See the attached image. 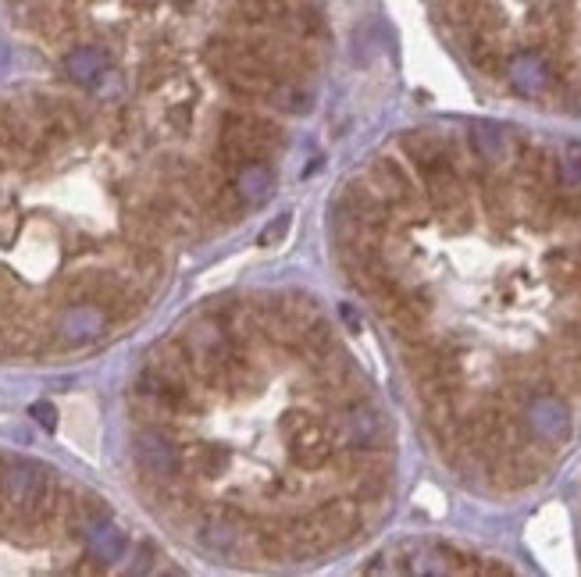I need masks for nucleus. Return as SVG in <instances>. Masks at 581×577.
Segmentation results:
<instances>
[{
  "instance_id": "nucleus-1",
  "label": "nucleus",
  "mask_w": 581,
  "mask_h": 577,
  "mask_svg": "<svg viewBox=\"0 0 581 577\" xmlns=\"http://www.w3.org/2000/svg\"><path fill=\"white\" fill-rule=\"evenodd\" d=\"M175 339L186 350L189 364H193V371H197V378L204 385H211L218 378V371L225 367V360L232 353V335L225 332V325H221L211 310L197 314L189 325H182Z\"/></svg>"
},
{
  "instance_id": "nucleus-2",
  "label": "nucleus",
  "mask_w": 581,
  "mask_h": 577,
  "mask_svg": "<svg viewBox=\"0 0 581 577\" xmlns=\"http://www.w3.org/2000/svg\"><path fill=\"white\" fill-rule=\"evenodd\" d=\"M50 503V471L33 460H8L0 456V506L18 517H36Z\"/></svg>"
},
{
  "instance_id": "nucleus-3",
  "label": "nucleus",
  "mask_w": 581,
  "mask_h": 577,
  "mask_svg": "<svg viewBox=\"0 0 581 577\" xmlns=\"http://www.w3.org/2000/svg\"><path fill=\"white\" fill-rule=\"evenodd\" d=\"M282 435H286V446L293 464L303 467V471H321L336 460V431L325 417H311V414H289L282 421Z\"/></svg>"
},
{
  "instance_id": "nucleus-4",
  "label": "nucleus",
  "mask_w": 581,
  "mask_h": 577,
  "mask_svg": "<svg viewBox=\"0 0 581 577\" xmlns=\"http://www.w3.org/2000/svg\"><path fill=\"white\" fill-rule=\"evenodd\" d=\"M328 424H332L336 442L343 449H393L389 446V424H385L382 410L368 396L339 403L336 417Z\"/></svg>"
},
{
  "instance_id": "nucleus-5",
  "label": "nucleus",
  "mask_w": 581,
  "mask_h": 577,
  "mask_svg": "<svg viewBox=\"0 0 581 577\" xmlns=\"http://www.w3.org/2000/svg\"><path fill=\"white\" fill-rule=\"evenodd\" d=\"M524 428L532 435V442L546 449H560L571 435V417L560 392H539L524 403Z\"/></svg>"
},
{
  "instance_id": "nucleus-6",
  "label": "nucleus",
  "mask_w": 581,
  "mask_h": 577,
  "mask_svg": "<svg viewBox=\"0 0 581 577\" xmlns=\"http://www.w3.org/2000/svg\"><path fill=\"white\" fill-rule=\"evenodd\" d=\"M132 453L136 464L150 481H179L182 474V449L164 428H143L132 439Z\"/></svg>"
},
{
  "instance_id": "nucleus-7",
  "label": "nucleus",
  "mask_w": 581,
  "mask_h": 577,
  "mask_svg": "<svg viewBox=\"0 0 581 577\" xmlns=\"http://www.w3.org/2000/svg\"><path fill=\"white\" fill-rule=\"evenodd\" d=\"M503 75H507V82L514 86V93H521V97H542L549 86H557L553 61H549V54H542L539 47L510 54L507 65H503Z\"/></svg>"
},
{
  "instance_id": "nucleus-8",
  "label": "nucleus",
  "mask_w": 581,
  "mask_h": 577,
  "mask_svg": "<svg viewBox=\"0 0 581 577\" xmlns=\"http://www.w3.org/2000/svg\"><path fill=\"white\" fill-rule=\"evenodd\" d=\"M400 154L410 168L425 175L432 168H442L450 161V132H435V129H410L400 136Z\"/></svg>"
},
{
  "instance_id": "nucleus-9",
  "label": "nucleus",
  "mask_w": 581,
  "mask_h": 577,
  "mask_svg": "<svg viewBox=\"0 0 581 577\" xmlns=\"http://www.w3.org/2000/svg\"><path fill=\"white\" fill-rule=\"evenodd\" d=\"M311 517H314V524L325 531V538L332 545L353 542V538L364 531V506L353 503L350 496L346 499H325V503H321Z\"/></svg>"
},
{
  "instance_id": "nucleus-10",
  "label": "nucleus",
  "mask_w": 581,
  "mask_h": 577,
  "mask_svg": "<svg viewBox=\"0 0 581 577\" xmlns=\"http://www.w3.org/2000/svg\"><path fill=\"white\" fill-rule=\"evenodd\" d=\"M79 535L82 542H86V549H90V556L100 563V567H107V563H115L125 556V531L118 528L107 513H100V517H90V521H82L79 524Z\"/></svg>"
},
{
  "instance_id": "nucleus-11",
  "label": "nucleus",
  "mask_w": 581,
  "mask_h": 577,
  "mask_svg": "<svg viewBox=\"0 0 581 577\" xmlns=\"http://www.w3.org/2000/svg\"><path fill=\"white\" fill-rule=\"evenodd\" d=\"M107 328V310L97 303H72V307L61 314V342L65 346H86V342L100 339Z\"/></svg>"
},
{
  "instance_id": "nucleus-12",
  "label": "nucleus",
  "mask_w": 581,
  "mask_h": 577,
  "mask_svg": "<svg viewBox=\"0 0 581 577\" xmlns=\"http://www.w3.org/2000/svg\"><path fill=\"white\" fill-rule=\"evenodd\" d=\"M275 189V168L268 161H246L243 168L232 171V193L239 196L243 207H254L268 200Z\"/></svg>"
},
{
  "instance_id": "nucleus-13",
  "label": "nucleus",
  "mask_w": 581,
  "mask_h": 577,
  "mask_svg": "<svg viewBox=\"0 0 581 577\" xmlns=\"http://www.w3.org/2000/svg\"><path fill=\"white\" fill-rule=\"evenodd\" d=\"M107 72V50L93 47V43H82L65 54V75L79 86H93L100 75Z\"/></svg>"
},
{
  "instance_id": "nucleus-14",
  "label": "nucleus",
  "mask_w": 581,
  "mask_h": 577,
  "mask_svg": "<svg viewBox=\"0 0 581 577\" xmlns=\"http://www.w3.org/2000/svg\"><path fill=\"white\" fill-rule=\"evenodd\" d=\"M264 104H271L282 114H307L314 107V93L303 90V82H296V79H275L268 97H264Z\"/></svg>"
},
{
  "instance_id": "nucleus-15",
  "label": "nucleus",
  "mask_w": 581,
  "mask_h": 577,
  "mask_svg": "<svg viewBox=\"0 0 581 577\" xmlns=\"http://www.w3.org/2000/svg\"><path fill=\"white\" fill-rule=\"evenodd\" d=\"M236 57H239V40H232V36H211V40H207L204 61L218 79L236 65Z\"/></svg>"
},
{
  "instance_id": "nucleus-16",
  "label": "nucleus",
  "mask_w": 581,
  "mask_h": 577,
  "mask_svg": "<svg viewBox=\"0 0 581 577\" xmlns=\"http://www.w3.org/2000/svg\"><path fill=\"white\" fill-rule=\"evenodd\" d=\"M232 467V453L225 446H197L193 449V471L200 478H221Z\"/></svg>"
},
{
  "instance_id": "nucleus-17",
  "label": "nucleus",
  "mask_w": 581,
  "mask_h": 577,
  "mask_svg": "<svg viewBox=\"0 0 581 577\" xmlns=\"http://www.w3.org/2000/svg\"><path fill=\"white\" fill-rule=\"evenodd\" d=\"M289 225H293V214H282L279 221H271V225L261 232V246H279L282 239L289 236Z\"/></svg>"
},
{
  "instance_id": "nucleus-18",
  "label": "nucleus",
  "mask_w": 581,
  "mask_h": 577,
  "mask_svg": "<svg viewBox=\"0 0 581 577\" xmlns=\"http://www.w3.org/2000/svg\"><path fill=\"white\" fill-rule=\"evenodd\" d=\"M29 414H33V421L40 424V428H47V431H54L58 428V410H54V403H33V407H29Z\"/></svg>"
},
{
  "instance_id": "nucleus-19",
  "label": "nucleus",
  "mask_w": 581,
  "mask_h": 577,
  "mask_svg": "<svg viewBox=\"0 0 581 577\" xmlns=\"http://www.w3.org/2000/svg\"><path fill=\"white\" fill-rule=\"evenodd\" d=\"M150 567H154V545L143 542L140 545V563H132V574H147Z\"/></svg>"
}]
</instances>
